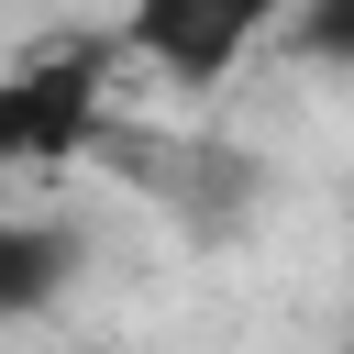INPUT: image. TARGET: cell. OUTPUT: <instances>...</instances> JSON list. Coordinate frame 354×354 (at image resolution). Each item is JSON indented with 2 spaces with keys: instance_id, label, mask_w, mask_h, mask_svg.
<instances>
[{
  "instance_id": "277c9868",
  "label": "cell",
  "mask_w": 354,
  "mask_h": 354,
  "mask_svg": "<svg viewBox=\"0 0 354 354\" xmlns=\"http://www.w3.org/2000/svg\"><path fill=\"white\" fill-rule=\"evenodd\" d=\"M77 266H88V232H77V221H55V210H0V332L44 321V310L77 288Z\"/></svg>"
},
{
  "instance_id": "6da1fadb",
  "label": "cell",
  "mask_w": 354,
  "mask_h": 354,
  "mask_svg": "<svg viewBox=\"0 0 354 354\" xmlns=\"http://www.w3.org/2000/svg\"><path fill=\"white\" fill-rule=\"evenodd\" d=\"M100 166H122L166 221H177V243H243L254 221H266V199H277V166L254 155V144H232V133H122L111 122V144H100Z\"/></svg>"
},
{
  "instance_id": "3957f363",
  "label": "cell",
  "mask_w": 354,
  "mask_h": 354,
  "mask_svg": "<svg viewBox=\"0 0 354 354\" xmlns=\"http://www.w3.org/2000/svg\"><path fill=\"white\" fill-rule=\"evenodd\" d=\"M266 33H277V11H266V0H144L111 44H122L133 66H155L166 88H221Z\"/></svg>"
},
{
  "instance_id": "5b68a950",
  "label": "cell",
  "mask_w": 354,
  "mask_h": 354,
  "mask_svg": "<svg viewBox=\"0 0 354 354\" xmlns=\"http://www.w3.org/2000/svg\"><path fill=\"white\" fill-rule=\"evenodd\" d=\"M266 44H288V55L321 66V77H354V0H299Z\"/></svg>"
},
{
  "instance_id": "7a4b0ae2",
  "label": "cell",
  "mask_w": 354,
  "mask_h": 354,
  "mask_svg": "<svg viewBox=\"0 0 354 354\" xmlns=\"http://www.w3.org/2000/svg\"><path fill=\"white\" fill-rule=\"evenodd\" d=\"M111 33H55L0 66V166H88L111 144Z\"/></svg>"
},
{
  "instance_id": "8992f818",
  "label": "cell",
  "mask_w": 354,
  "mask_h": 354,
  "mask_svg": "<svg viewBox=\"0 0 354 354\" xmlns=\"http://www.w3.org/2000/svg\"><path fill=\"white\" fill-rule=\"evenodd\" d=\"M343 354H354V321H343Z\"/></svg>"
}]
</instances>
